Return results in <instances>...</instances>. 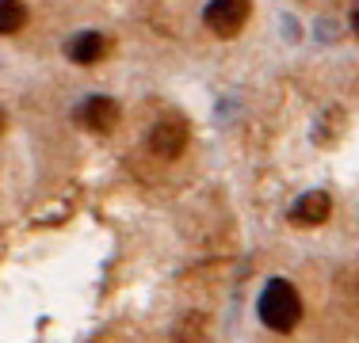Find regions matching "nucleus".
Segmentation results:
<instances>
[{
	"instance_id": "39448f33",
	"label": "nucleus",
	"mask_w": 359,
	"mask_h": 343,
	"mask_svg": "<svg viewBox=\"0 0 359 343\" xmlns=\"http://www.w3.org/2000/svg\"><path fill=\"white\" fill-rule=\"evenodd\" d=\"M329 214H332V199L325 191H306V195H298L294 206H290V225H298V229H318L329 221Z\"/></svg>"
},
{
	"instance_id": "20e7f679",
	"label": "nucleus",
	"mask_w": 359,
	"mask_h": 343,
	"mask_svg": "<svg viewBox=\"0 0 359 343\" xmlns=\"http://www.w3.org/2000/svg\"><path fill=\"white\" fill-rule=\"evenodd\" d=\"M118 115L123 111H118V103L111 96H88L84 103H76V111H73L76 126L88 134H111L118 126Z\"/></svg>"
},
{
	"instance_id": "f257e3e1",
	"label": "nucleus",
	"mask_w": 359,
	"mask_h": 343,
	"mask_svg": "<svg viewBox=\"0 0 359 343\" xmlns=\"http://www.w3.org/2000/svg\"><path fill=\"white\" fill-rule=\"evenodd\" d=\"M256 316L268 332H290L302 321V294L287 279H268L256 302Z\"/></svg>"
},
{
	"instance_id": "9d476101",
	"label": "nucleus",
	"mask_w": 359,
	"mask_h": 343,
	"mask_svg": "<svg viewBox=\"0 0 359 343\" xmlns=\"http://www.w3.org/2000/svg\"><path fill=\"white\" fill-rule=\"evenodd\" d=\"M348 23H352V31L359 34V0H355V4H352V15H348Z\"/></svg>"
},
{
	"instance_id": "9b49d317",
	"label": "nucleus",
	"mask_w": 359,
	"mask_h": 343,
	"mask_svg": "<svg viewBox=\"0 0 359 343\" xmlns=\"http://www.w3.org/2000/svg\"><path fill=\"white\" fill-rule=\"evenodd\" d=\"M0 134H4V111H0Z\"/></svg>"
},
{
	"instance_id": "1a4fd4ad",
	"label": "nucleus",
	"mask_w": 359,
	"mask_h": 343,
	"mask_svg": "<svg viewBox=\"0 0 359 343\" xmlns=\"http://www.w3.org/2000/svg\"><path fill=\"white\" fill-rule=\"evenodd\" d=\"M27 27V4L23 0H0V34H15Z\"/></svg>"
},
{
	"instance_id": "0eeeda50",
	"label": "nucleus",
	"mask_w": 359,
	"mask_h": 343,
	"mask_svg": "<svg viewBox=\"0 0 359 343\" xmlns=\"http://www.w3.org/2000/svg\"><path fill=\"white\" fill-rule=\"evenodd\" d=\"M344 126H348L344 111H340V107H325L321 115H318V126H313V141H318V145H332V141H340Z\"/></svg>"
},
{
	"instance_id": "6e6552de",
	"label": "nucleus",
	"mask_w": 359,
	"mask_h": 343,
	"mask_svg": "<svg viewBox=\"0 0 359 343\" xmlns=\"http://www.w3.org/2000/svg\"><path fill=\"white\" fill-rule=\"evenodd\" d=\"M203 336H207V316L195 313V309L180 316L172 328V343H203Z\"/></svg>"
},
{
	"instance_id": "423d86ee",
	"label": "nucleus",
	"mask_w": 359,
	"mask_h": 343,
	"mask_svg": "<svg viewBox=\"0 0 359 343\" xmlns=\"http://www.w3.org/2000/svg\"><path fill=\"white\" fill-rule=\"evenodd\" d=\"M107 54H111V38L100 31H81L65 42V57H69L73 65H96V62H104Z\"/></svg>"
},
{
	"instance_id": "7ed1b4c3",
	"label": "nucleus",
	"mask_w": 359,
	"mask_h": 343,
	"mask_svg": "<svg viewBox=\"0 0 359 343\" xmlns=\"http://www.w3.org/2000/svg\"><path fill=\"white\" fill-rule=\"evenodd\" d=\"M249 15H252L249 0H210V4L203 8V23H207V31L218 34V38L241 34V27L249 23Z\"/></svg>"
},
{
	"instance_id": "f03ea898",
	"label": "nucleus",
	"mask_w": 359,
	"mask_h": 343,
	"mask_svg": "<svg viewBox=\"0 0 359 343\" xmlns=\"http://www.w3.org/2000/svg\"><path fill=\"white\" fill-rule=\"evenodd\" d=\"M187 141H191V130H187V122L180 115L157 118V122L149 126V137H145V145H149V153L157 160H176L180 153L187 149Z\"/></svg>"
}]
</instances>
